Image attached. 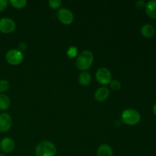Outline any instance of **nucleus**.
I'll use <instances>...</instances> for the list:
<instances>
[{"label": "nucleus", "mask_w": 156, "mask_h": 156, "mask_svg": "<svg viewBox=\"0 0 156 156\" xmlns=\"http://www.w3.org/2000/svg\"><path fill=\"white\" fill-rule=\"evenodd\" d=\"M97 156H113L112 149L109 145H101L97 150Z\"/></svg>", "instance_id": "obj_13"}, {"label": "nucleus", "mask_w": 156, "mask_h": 156, "mask_svg": "<svg viewBox=\"0 0 156 156\" xmlns=\"http://www.w3.org/2000/svg\"><path fill=\"white\" fill-rule=\"evenodd\" d=\"M145 11L149 18L156 19V0H151L146 2Z\"/></svg>", "instance_id": "obj_12"}, {"label": "nucleus", "mask_w": 156, "mask_h": 156, "mask_svg": "<svg viewBox=\"0 0 156 156\" xmlns=\"http://www.w3.org/2000/svg\"><path fill=\"white\" fill-rule=\"evenodd\" d=\"M10 88V84L7 80L2 79L0 80V94H3Z\"/></svg>", "instance_id": "obj_17"}, {"label": "nucleus", "mask_w": 156, "mask_h": 156, "mask_svg": "<svg viewBox=\"0 0 156 156\" xmlns=\"http://www.w3.org/2000/svg\"><path fill=\"white\" fill-rule=\"evenodd\" d=\"M146 4V3L145 2V1H143V0H140V1L136 2V6L137 9H145Z\"/></svg>", "instance_id": "obj_22"}, {"label": "nucleus", "mask_w": 156, "mask_h": 156, "mask_svg": "<svg viewBox=\"0 0 156 156\" xmlns=\"http://www.w3.org/2000/svg\"><path fill=\"white\" fill-rule=\"evenodd\" d=\"M79 84L82 86H87L89 85L91 82V75L88 72H82L80 73L79 76Z\"/></svg>", "instance_id": "obj_14"}, {"label": "nucleus", "mask_w": 156, "mask_h": 156, "mask_svg": "<svg viewBox=\"0 0 156 156\" xmlns=\"http://www.w3.org/2000/svg\"><path fill=\"white\" fill-rule=\"evenodd\" d=\"M12 126V119L7 113L0 114V133H5Z\"/></svg>", "instance_id": "obj_8"}, {"label": "nucleus", "mask_w": 156, "mask_h": 156, "mask_svg": "<svg viewBox=\"0 0 156 156\" xmlns=\"http://www.w3.org/2000/svg\"><path fill=\"white\" fill-rule=\"evenodd\" d=\"M48 3L52 9H58L62 5V1H60V0H50Z\"/></svg>", "instance_id": "obj_19"}, {"label": "nucleus", "mask_w": 156, "mask_h": 156, "mask_svg": "<svg viewBox=\"0 0 156 156\" xmlns=\"http://www.w3.org/2000/svg\"><path fill=\"white\" fill-rule=\"evenodd\" d=\"M26 47H27V46H26V44H24V43H21V44L19 45V48L21 49V50H25Z\"/></svg>", "instance_id": "obj_23"}, {"label": "nucleus", "mask_w": 156, "mask_h": 156, "mask_svg": "<svg viewBox=\"0 0 156 156\" xmlns=\"http://www.w3.org/2000/svg\"><path fill=\"white\" fill-rule=\"evenodd\" d=\"M9 3L15 9H21L25 7L27 2L26 0H11V1H9Z\"/></svg>", "instance_id": "obj_16"}, {"label": "nucleus", "mask_w": 156, "mask_h": 156, "mask_svg": "<svg viewBox=\"0 0 156 156\" xmlns=\"http://www.w3.org/2000/svg\"><path fill=\"white\" fill-rule=\"evenodd\" d=\"M140 33L145 38H152L155 34V28L152 24H144L140 29Z\"/></svg>", "instance_id": "obj_11"}, {"label": "nucleus", "mask_w": 156, "mask_h": 156, "mask_svg": "<svg viewBox=\"0 0 156 156\" xmlns=\"http://www.w3.org/2000/svg\"><path fill=\"white\" fill-rule=\"evenodd\" d=\"M67 56H69V58H75L77 56L78 54V49L76 48V47H70L68 49L66 52Z\"/></svg>", "instance_id": "obj_18"}, {"label": "nucleus", "mask_w": 156, "mask_h": 156, "mask_svg": "<svg viewBox=\"0 0 156 156\" xmlns=\"http://www.w3.org/2000/svg\"><path fill=\"white\" fill-rule=\"evenodd\" d=\"M94 61V55L89 50H84L78 56L76 65L79 69L85 72L91 68Z\"/></svg>", "instance_id": "obj_1"}, {"label": "nucleus", "mask_w": 156, "mask_h": 156, "mask_svg": "<svg viewBox=\"0 0 156 156\" xmlns=\"http://www.w3.org/2000/svg\"><path fill=\"white\" fill-rule=\"evenodd\" d=\"M0 156H5V155H3V154H0Z\"/></svg>", "instance_id": "obj_25"}, {"label": "nucleus", "mask_w": 156, "mask_h": 156, "mask_svg": "<svg viewBox=\"0 0 156 156\" xmlns=\"http://www.w3.org/2000/svg\"><path fill=\"white\" fill-rule=\"evenodd\" d=\"M37 156H55L56 148L53 143L50 141H42L37 146L35 149Z\"/></svg>", "instance_id": "obj_3"}, {"label": "nucleus", "mask_w": 156, "mask_h": 156, "mask_svg": "<svg viewBox=\"0 0 156 156\" xmlns=\"http://www.w3.org/2000/svg\"><path fill=\"white\" fill-rule=\"evenodd\" d=\"M15 142L9 137L3 138L0 142V149L5 153H10L15 149Z\"/></svg>", "instance_id": "obj_9"}, {"label": "nucleus", "mask_w": 156, "mask_h": 156, "mask_svg": "<svg viewBox=\"0 0 156 156\" xmlns=\"http://www.w3.org/2000/svg\"><path fill=\"white\" fill-rule=\"evenodd\" d=\"M95 78L97 82L102 85H106L111 82V73L107 68H100L96 72Z\"/></svg>", "instance_id": "obj_5"}, {"label": "nucleus", "mask_w": 156, "mask_h": 156, "mask_svg": "<svg viewBox=\"0 0 156 156\" xmlns=\"http://www.w3.org/2000/svg\"><path fill=\"white\" fill-rule=\"evenodd\" d=\"M110 87L114 91H118L121 88V83L118 80H111L110 82Z\"/></svg>", "instance_id": "obj_20"}, {"label": "nucleus", "mask_w": 156, "mask_h": 156, "mask_svg": "<svg viewBox=\"0 0 156 156\" xmlns=\"http://www.w3.org/2000/svg\"><path fill=\"white\" fill-rule=\"evenodd\" d=\"M11 105L9 96L5 94H0V111H6Z\"/></svg>", "instance_id": "obj_15"}, {"label": "nucleus", "mask_w": 156, "mask_h": 156, "mask_svg": "<svg viewBox=\"0 0 156 156\" xmlns=\"http://www.w3.org/2000/svg\"><path fill=\"white\" fill-rule=\"evenodd\" d=\"M121 120L123 123L129 126H134L141 120V114L138 111L133 108L124 110L121 114Z\"/></svg>", "instance_id": "obj_2"}, {"label": "nucleus", "mask_w": 156, "mask_h": 156, "mask_svg": "<svg viewBox=\"0 0 156 156\" xmlns=\"http://www.w3.org/2000/svg\"><path fill=\"white\" fill-rule=\"evenodd\" d=\"M57 18L62 24L68 25L73 23L74 15L69 9H60L57 12Z\"/></svg>", "instance_id": "obj_7"}, {"label": "nucleus", "mask_w": 156, "mask_h": 156, "mask_svg": "<svg viewBox=\"0 0 156 156\" xmlns=\"http://www.w3.org/2000/svg\"><path fill=\"white\" fill-rule=\"evenodd\" d=\"M16 28L15 21L9 18H2L0 19V31L4 34H11Z\"/></svg>", "instance_id": "obj_6"}, {"label": "nucleus", "mask_w": 156, "mask_h": 156, "mask_svg": "<svg viewBox=\"0 0 156 156\" xmlns=\"http://www.w3.org/2000/svg\"><path fill=\"white\" fill-rule=\"evenodd\" d=\"M5 59L12 66H18L22 62L24 59V56L20 50H10L7 52L5 55Z\"/></svg>", "instance_id": "obj_4"}, {"label": "nucleus", "mask_w": 156, "mask_h": 156, "mask_svg": "<svg viewBox=\"0 0 156 156\" xmlns=\"http://www.w3.org/2000/svg\"><path fill=\"white\" fill-rule=\"evenodd\" d=\"M152 111H153L154 114L156 116V103L154 104L153 107H152Z\"/></svg>", "instance_id": "obj_24"}, {"label": "nucleus", "mask_w": 156, "mask_h": 156, "mask_svg": "<svg viewBox=\"0 0 156 156\" xmlns=\"http://www.w3.org/2000/svg\"><path fill=\"white\" fill-rule=\"evenodd\" d=\"M110 94V91L107 87H101L96 90L94 93V99L98 102L105 101L108 98Z\"/></svg>", "instance_id": "obj_10"}, {"label": "nucleus", "mask_w": 156, "mask_h": 156, "mask_svg": "<svg viewBox=\"0 0 156 156\" xmlns=\"http://www.w3.org/2000/svg\"><path fill=\"white\" fill-rule=\"evenodd\" d=\"M9 5V2L7 0H0V12L5 10Z\"/></svg>", "instance_id": "obj_21"}]
</instances>
